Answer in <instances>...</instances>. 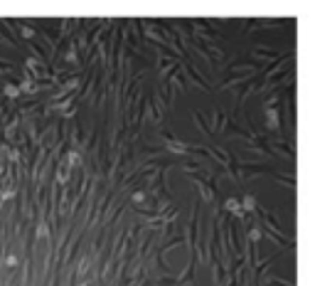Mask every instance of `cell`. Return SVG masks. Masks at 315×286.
<instances>
[{
  "mask_svg": "<svg viewBox=\"0 0 315 286\" xmlns=\"http://www.w3.org/2000/svg\"><path fill=\"white\" fill-rule=\"evenodd\" d=\"M8 96H18V89H15V87H8Z\"/></svg>",
  "mask_w": 315,
  "mask_h": 286,
  "instance_id": "cell-1",
  "label": "cell"
}]
</instances>
